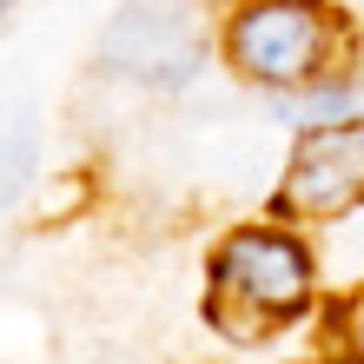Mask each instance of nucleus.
Here are the masks:
<instances>
[{"instance_id":"0eeeda50","label":"nucleus","mask_w":364,"mask_h":364,"mask_svg":"<svg viewBox=\"0 0 364 364\" xmlns=\"http://www.w3.org/2000/svg\"><path fill=\"white\" fill-rule=\"evenodd\" d=\"M7 14H14V0H0V20H7Z\"/></svg>"},{"instance_id":"f257e3e1","label":"nucleus","mask_w":364,"mask_h":364,"mask_svg":"<svg viewBox=\"0 0 364 364\" xmlns=\"http://www.w3.org/2000/svg\"><path fill=\"white\" fill-rule=\"evenodd\" d=\"M364 53L358 20L338 0H219L212 7V60L245 93H291L318 73Z\"/></svg>"},{"instance_id":"7ed1b4c3","label":"nucleus","mask_w":364,"mask_h":364,"mask_svg":"<svg viewBox=\"0 0 364 364\" xmlns=\"http://www.w3.org/2000/svg\"><path fill=\"white\" fill-rule=\"evenodd\" d=\"M265 219H285L298 232H331L351 225L364 212V113L338 119V126H311V133H291L285 166L265 192Z\"/></svg>"},{"instance_id":"f03ea898","label":"nucleus","mask_w":364,"mask_h":364,"mask_svg":"<svg viewBox=\"0 0 364 364\" xmlns=\"http://www.w3.org/2000/svg\"><path fill=\"white\" fill-rule=\"evenodd\" d=\"M205 291L232 298V305H252L278 331L311 325L318 305L331 298L318 239L285 219H265V212L219 225V239L205 245Z\"/></svg>"},{"instance_id":"20e7f679","label":"nucleus","mask_w":364,"mask_h":364,"mask_svg":"<svg viewBox=\"0 0 364 364\" xmlns=\"http://www.w3.org/2000/svg\"><path fill=\"white\" fill-rule=\"evenodd\" d=\"M358 67H364V53L351 60V67H331V73H318L311 87H291V93H265V119L272 126H285V133H311V126H338V119H358L364 113V100H358Z\"/></svg>"},{"instance_id":"39448f33","label":"nucleus","mask_w":364,"mask_h":364,"mask_svg":"<svg viewBox=\"0 0 364 364\" xmlns=\"http://www.w3.org/2000/svg\"><path fill=\"white\" fill-rule=\"evenodd\" d=\"M305 364H364V278L338 285L325 305H318Z\"/></svg>"},{"instance_id":"423d86ee","label":"nucleus","mask_w":364,"mask_h":364,"mask_svg":"<svg viewBox=\"0 0 364 364\" xmlns=\"http://www.w3.org/2000/svg\"><path fill=\"white\" fill-rule=\"evenodd\" d=\"M199 325L219 338L225 351H265V345L285 338L272 318H259L252 305H232V298H212V291H199Z\"/></svg>"}]
</instances>
